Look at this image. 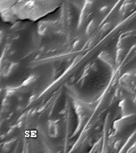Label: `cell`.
I'll use <instances>...</instances> for the list:
<instances>
[{"instance_id":"1","label":"cell","mask_w":136,"mask_h":153,"mask_svg":"<svg viewBox=\"0 0 136 153\" xmlns=\"http://www.w3.org/2000/svg\"><path fill=\"white\" fill-rule=\"evenodd\" d=\"M122 103L123 105L121 108H122V111L123 112H128V114H130V112L131 114H132V112H134L136 105L133 103V102H131L128 100H125L122 102Z\"/></svg>"}]
</instances>
